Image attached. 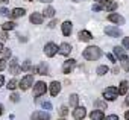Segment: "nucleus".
<instances>
[{"instance_id":"1","label":"nucleus","mask_w":129,"mask_h":120,"mask_svg":"<svg viewBox=\"0 0 129 120\" xmlns=\"http://www.w3.org/2000/svg\"><path fill=\"white\" fill-rule=\"evenodd\" d=\"M82 56L87 59V61H97V59L102 56V50L97 46H90L82 52Z\"/></svg>"},{"instance_id":"2","label":"nucleus","mask_w":129,"mask_h":120,"mask_svg":"<svg viewBox=\"0 0 129 120\" xmlns=\"http://www.w3.org/2000/svg\"><path fill=\"white\" fill-rule=\"evenodd\" d=\"M118 96V88L115 87H106L103 91V99L105 100H115Z\"/></svg>"},{"instance_id":"3","label":"nucleus","mask_w":129,"mask_h":120,"mask_svg":"<svg viewBox=\"0 0 129 120\" xmlns=\"http://www.w3.org/2000/svg\"><path fill=\"white\" fill-rule=\"evenodd\" d=\"M46 90H47V85H46V82H43V81H38V82H35V85H34V96L38 99V97H41V96L46 93Z\"/></svg>"},{"instance_id":"4","label":"nucleus","mask_w":129,"mask_h":120,"mask_svg":"<svg viewBox=\"0 0 129 120\" xmlns=\"http://www.w3.org/2000/svg\"><path fill=\"white\" fill-rule=\"evenodd\" d=\"M30 85H34V76L32 75H27V76H24L21 81H20V88L23 90V91H26V90H29L30 88Z\"/></svg>"},{"instance_id":"5","label":"nucleus","mask_w":129,"mask_h":120,"mask_svg":"<svg viewBox=\"0 0 129 120\" xmlns=\"http://www.w3.org/2000/svg\"><path fill=\"white\" fill-rule=\"evenodd\" d=\"M44 52H46V55H47L49 58H52V56H55V55L59 52V47H58L55 43H47L46 47H44Z\"/></svg>"},{"instance_id":"6","label":"nucleus","mask_w":129,"mask_h":120,"mask_svg":"<svg viewBox=\"0 0 129 120\" xmlns=\"http://www.w3.org/2000/svg\"><path fill=\"white\" fill-rule=\"evenodd\" d=\"M105 34L111 38H117V37H121V31L115 26H106L105 27Z\"/></svg>"},{"instance_id":"7","label":"nucleus","mask_w":129,"mask_h":120,"mask_svg":"<svg viewBox=\"0 0 129 120\" xmlns=\"http://www.w3.org/2000/svg\"><path fill=\"white\" fill-rule=\"evenodd\" d=\"M75 66H76V59H67V61L64 63V66H62V73L64 75L72 73V70L75 69Z\"/></svg>"},{"instance_id":"8","label":"nucleus","mask_w":129,"mask_h":120,"mask_svg":"<svg viewBox=\"0 0 129 120\" xmlns=\"http://www.w3.org/2000/svg\"><path fill=\"white\" fill-rule=\"evenodd\" d=\"M100 5H102V9L103 11H115L117 9V3L115 2H112V0H102V2H99Z\"/></svg>"},{"instance_id":"9","label":"nucleus","mask_w":129,"mask_h":120,"mask_svg":"<svg viewBox=\"0 0 129 120\" xmlns=\"http://www.w3.org/2000/svg\"><path fill=\"white\" fill-rule=\"evenodd\" d=\"M73 117H75V120H84L87 117V109L84 106H76L73 111Z\"/></svg>"},{"instance_id":"10","label":"nucleus","mask_w":129,"mask_h":120,"mask_svg":"<svg viewBox=\"0 0 129 120\" xmlns=\"http://www.w3.org/2000/svg\"><path fill=\"white\" fill-rule=\"evenodd\" d=\"M30 120H50V114L46 111H35L32 112Z\"/></svg>"},{"instance_id":"11","label":"nucleus","mask_w":129,"mask_h":120,"mask_svg":"<svg viewBox=\"0 0 129 120\" xmlns=\"http://www.w3.org/2000/svg\"><path fill=\"white\" fill-rule=\"evenodd\" d=\"M20 72H21V66H18V59L17 58H12L11 63H9V73L18 75Z\"/></svg>"},{"instance_id":"12","label":"nucleus","mask_w":129,"mask_h":120,"mask_svg":"<svg viewBox=\"0 0 129 120\" xmlns=\"http://www.w3.org/2000/svg\"><path fill=\"white\" fill-rule=\"evenodd\" d=\"M70 52H72V46L69 44V43H62L61 46H59V55H62V56H69L70 55Z\"/></svg>"},{"instance_id":"13","label":"nucleus","mask_w":129,"mask_h":120,"mask_svg":"<svg viewBox=\"0 0 129 120\" xmlns=\"http://www.w3.org/2000/svg\"><path fill=\"white\" fill-rule=\"evenodd\" d=\"M49 90H50V94H52V96H58V94L61 93V84H59L58 81H53V82L50 84Z\"/></svg>"},{"instance_id":"14","label":"nucleus","mask_w":129,"mask_h":120,"mask_svg":"<svg viewBox=\"0 0 129 120\" xmlns=\"http://www.w3.org/2000/svg\"><path fill=\"white\" fill-rule=\"evenodd\" d=\"M108 20L112 21V23H115V24H124V18L121 15H118V14H114V12L108 15Z\"/></svg>"},{"instance_id":"15","label":"nucleus","mask_w":129,"mask_h":120,"mask_svg":"<svg viewBox=\"0 0 129 120\" xmlns=\"http://www.w3.org/2000/svg\"><path fill=\"white\" fill-rule=\"evenodd\" d=\"M61 26H62V34L66 35V37H70V34H72V31H73L72 21H64Z\"/></svg>"},{"instance_id":"16","label":"nucleus","mask_w":129,"mask_h":120,"mask_svg":"<svg viewBox=\"0 0 129 120\" xmlns=\"http://www.w3.org/2000/svg\"><path fill=\"white\" fill-rule=\"evenodd\" d=\"M43 18H44V15L43 14H40V12H34L32 15H30V23H34V24H41L43 23Z\"/></svg>"},{"instance_id":"17","label":"nucleus","mask_w":129,"mask_h":120,"mask_svg":"<svg viewBox=\"0 0 129 120\" xmlns=\"http://www.w3.org/2000/svg\"><path fill=\"white\" fill-rule=\"evenodd\" d=\"M35 73H38V75H41V76H46V75H49V67H47V64H44V63H41L35 70H34Z\"/></svg>"},{"instance_id":"18","label":"nucleus","mask_w":129,"mask_h":120,"mask_svg":"<svg viewBox=\"0 0 129 120\" xmlns=\"http://www.w3.org/2000/svg\"><path fill=\"white\" fill-rule=\"evenodd\" d=\"M90 118L91 120H105V114L102 109H94L91 114H90Z\"/></svg>"},{"instance_id":"19","label":"nucleus","mask_w":129,"mask_h":120,"mask_svg":"<svg viewBox=\"0 0 129 120\" xmlns=\"http://www.w3.org/2000/svg\"><path fill=\"white\" fill-rule=\"evenodd\" d=\"M24 9L23 8H15V9H12L11 12H9V17L11 18H20V17H23L24 15Z\"/></svg>"},{"instance_id":"20","label":"nucleus","mask_w":129,"mask_h":120,"mask_svg":"<svg viewBox=\"0 0 129 120\" xmlns=\"http://www.w3.org/2000/svg\"><path fill=\"white\" fill-rule=\"evenodd\" d=\"M79 40H81V41H91V40H93V35H91V32H88V31H81V32H79Z\"/></svg>"},{"instance_id":"21","label":"nucleus","mask_w":129,"mask_h":120,"mask_svg":"<svg viewBox=\"0 0 129 120\" xmlns=\"http://www.w3.org/2000/svg\"><path fill=\"white\" fill-rule=\"evenodd\" d=\"M127 90H129L127 81H121L120 85H118V94H127Z\"/></svg>"},{"instance_id":"22","label":"nucleus","mask_w":129,"mask_h":120,"mask_svg":"<svg viewBox=\"0 0 129 120\" xmlns=\"http://www.w3.org/2000/svg\"><path fill=\"white\" fill-rule=\"evenodd\" d=\"M43 15L47 17V18H52V17H55V9H53L52 6H47V8L43 11Z\"/></svg>"},{"instance_id":"23","label":"nucleus","mask_w":129,"mask_h":120,"mask_svg":"<svg viewBox=\"0 0 129 120\" xmlns=\"http://www.w3.org/2000/svg\"><path fill=\"white\" fill-rule=\"evenodd\" d=\"M124 50H126L124 47H118V46H117V47H114V55L121 59L123 56H126V55H124Z\"/></svg>"},{"instance_id":"24","label":"nucleus","mask_w":129,"mask_h":120,"mask_svg":"<svg viewBox=\"0 0 129 120\" xmlns=\"http://www.w3.org/2000/svg\"><path fill=\"white\" fill-rule=\"evenodd\" d=\"M35 69L32 67V64H30V61H24L23 64H21V72H34Z\"/></svg>"},{"instance_id":"25","label":"nucleus","mask_w":129,"mask_h":120,"mask_svg":"<svg viewBox=\"0 0 129 120\" xmlns=\"http://www.w3.org/2000/svg\"><path fill=\"white\" fill-rule=\"evenodd\" d=\"M69 102H70V106H78V102H79V96L78 94H70L69 97Z\"/></svg>"},{"instance_id":"26","label":"nucleus","mask_w":129,"mask_h":120,"mask_svg":"<svg viewBox=\"0 0 129 120\" xmlns=\"http://www.w3.org/2000/svg\"><path fill=\"white\" fill-rule=\"evenodd\" d=\"M2 29L3 31H12V29H15V23L14 21H6V23L2 24Z\"/></svg>"},{"instance_id":"27","label":"nucleus","mask_w":129,"mask_h":120,"mask_svg":"<svg viewBox=\"0 0 129 120\" xmlns=\"http://www.w3.org/2000/svg\"><path fill=\"white\" fill-rule=\"evenodd\" d=\"M108 72H109V69H108L106 66H99L97 70H96V73H97L99 76H103V75H106Z\"/></svg>"},{"instance_id":"28","label":"nucleus","mask_w":129,"mask_h":120,"mask_svg":"<svg viewBox=\"0 0 129 120\" xmlns=\"http://www.w3.org/2000/svg\"><path fill=\"white\" fill-rule=\"evenodd\" d=\"M18 85H20V82H17V79H11L6 87H8V90H15Z\"/></svg>"},{"instance_id":"29","label":"nucleus","mask_w":129,"mask_h":120,"mask_svg":"<svg viewBox=\"0 0 129 120\" xmlns=\"http://www.w3.org/2000/svg\"><path fill=\"white\" fill-rule=\"evenodd\" d=\"M120 61H121V67H123L126 72H129V58H127V56H123Z\"/></svg>"},{"instance_id":"30","label":"nucleus","mask_w":129,"mask_h":120,"mask_svg":"<svg viewBox=\"0 0 129 120\" xmlns=\"http://www.w3.org/2000/svg\"><path fill=\"white\" fill-rule=\"evenodd\" d=\"M94 106L97 109H106V102H102V100H96L94 102Z\"/></svg>"},{"instance_id":"31","label":"nucleus","mask_w":129,"mask_h":120,"mask_svg":"<svg viewBox=\"0 0 129 120\" xmlns=\"http://www.w3.org/2000/svg\"><path fill=\"white\" fill-rule=\"evenodd\" d=\"M67 114H69V108H67L66 105H62V106L59 108V115H61V117H66Z\"/></svg>"},{"instance_id":"32","label":"nucleus","mask_w":129,"mask_h":120,"mask_svg":"<svg viewBox=\"0 0 129 120\" xmlns=\"http://www.w3.org/2000/svg\"><path fill=\"white\" fill-rule=\"evenodd\" d=\"M123 47H124L126 50H129V37H124V38H123Z\"/></svg>"},{"instance_id":"33","label":"nucleus","mask_w":129,"mask_h":120,"mask_svg":"<svg viewBox=\"0 0 129 120\" xmlns=\"http://www.w3.org/2000/svg\"><path fill=\"white\" fill-rule=\"evenodd\" d=\"M6 69V61L5 58H0V70H5Z\"/></svg>"},{"instance_id":"34","label":"nucleus","mask_w":129,"mask_h":120,"mask_svg":"<svg viewBox=\"0 0 129 120\" xmlns=\"http://www.w3.org/2000/svg\"><path fill=\"white\" fill-rule=\"evenodd\" d=\"M11 55H12V52H11L9 49H5V50H3V56H5V59H6V58H11Z\"/></svg>"},{"instance_id":"35","label":"nucleus","mask_w":129,"mask_h":120,"mask_svg":"<svg viewBox=\"0 0 129 120\" xmlns=\"http://www.w3.org/2000/svg\"><path fill=\"white\" fill-rule=\"evenodd\" d=\"M11 100H12V102H18V100H20V96H18L17 93H12V94H11Z\"/></svg>"},{"instance_id":"36","label":"nucleus","mask_w":129,"mask_h":120,"mask_svg":"<svg viewBox=\"0 0 129 120\" xmlns=\"http://www.w3.org/2000/svg\"><path fill=\"white\" fill-rule=\"evenodd\" d=\"M105 120H120V118H118V115L111 114V115H106V117H105Z\"/></svg>"},{"instance_id":"37","label":"nucleus","mask_w":129,"mask_h":120,"mask_svg":"<svg viewBox=\"0 0 129 120\" xmlns=\"http://www.w3.org/2000/svg\"><path fill=\"white\" fill-rule=\"evenodd\" d=\"M9 37H8V34H6V31H3L2 34H0V40H2V41H6Z\"/></svg>"},{"instance_id":"38","label":"nucleus","mask_w":129,"mask_h":120,"mask_svg":"<svg viewBox=\"0 0 129 120\" xmlns=\"http://www.w3.org/2000/svg\"><path fill=\"white\" fill-rule=\"evenodd\" d=\"M106 56H108V59H109V61H111V63H114V64H115V63H117V61H115V56H114V55H112V53H108V55H106Z\"/></svg>"},{"instance_id":"39","label":"nucleus","mask_w":129,"mask_h":120,"mask_svg":"<svg viewBox=\"0 0 129 120\" xmlns=\"http://www.w3.org/2000/svg\"><path fill=\"white\" fill-rule=\"evenodd\" d=\"M93 11H102V5H100V3L93 5Z\"/></svg>"},{"instance_id":"40","label":"nucleus","mask_w":129,"mask_h":120,"mask_svg":"<svg viewBox=\"0 0 129 120\" xmlns=\"http://www.w3.org/2000/svg\"><path fill=\"white\" fill-rule=\"evenodd\" d=\"M43 108H44V109H52V103H50V102H44V103H43Z\"/></svg>"},{"instance_id":"41","label":"nucleus","mask_w":129,"mask_h":120,"mask_svg":"<svg viewBox=\"0 0 129 120\" xmlns=\"http://www.w3.org/2000/svg\"><path fill=\"white\" fill-rule=\"evenodd\" d=\"M56 24H58V21H56V20H52V21L49 23V27H50V29H53V27H55Z\"/></svg>"},{"instance_id":"42","label":"nucleus","mask_w":129,"mask_h":120,"mask_svg":"<svg viewBox=\"0 0 129 120\" xmlns=\"http://www.w3.org/2000/svg\"><path fill=\"white\" fill-rule=\"evenodd\" d=\"M0 14H2V15H8V14H9V11H8L6 8H2V9H0Z\"/></svg>"},{"instance_id":"43","label":"nucleus","mask_w":129,"mask_h":120,"mask_svg":"<svg viewBox=\"0 0 129 120\" xmlns=\"http://www.w3.org/2000/svg\"><path fill=\"white\" fill-rule=\"evenodd\" d=\"M18 40H20L21 43H26V41H27V38H26V37H21V35H18Z\"/></svg>"},{"instance_id":"44","label":"nucleus","mask_w":129,"mask_h":120,"mask_svg":"<svg viewBox=\"0 0 129 120\" xmlns=\"http://www.w3.org/2000/svg\"><path fill=\"white\" fill-rule=\"evenodd\" d=\"M5 84V76H0V87H3Z\"/></svg>"},{"instance_id":"45","label":"nucleus","mask_w":129,"mask_h":120,"mask_svg":"<svg viewBox=\"0 0 129 120\" xmlns=\"http://www.w3.org/2000/svg\"><path fill=\"white\" fill-rule=\"evenodd\" d=\"M38 2H41V3H52L53 0H38Z\"/></svg>"},{"instance_id":"46","label":"nucleus","mask_w":129,"mask_h":120,"mask_svg":"<svg viewBox=\"0 0 129 120\" xmlns=\"http://www.w3.org/2000/svg\"><path fill=\"white\" fill-rule=\"evenodd\" d=\"M124 118H126V120H129V111H126V112H124Z\"/></svg>"},{"instance_id":"47","label":"nucleus","mask_w":129,"mask_h":120,"mask_svg":"<svg viewBox=\"0 0 129 120\" xmlns=\"http://www.w3.org/2000/svg\"><path fill=\"white\" fill-rule=\"evenodd\" d=\"M3 50H5V47H3V44H2V43H0V52H3Z\"/></svg>"},{"instance_id":"48","label":"nucleus","mask_w":129,"mask_h":120,"mask_svg":"<svg viewBox=\"0 0 129 120\" xmlns=\"http://www.w3.org/2000/svg\"><path fill=\"white\" fill-rule=\"evenodd\" d=\"M8 2H9V0H0V3H3V5H5V3H8Z\"/></svg>"},{"instance_id":"49","label":"nucleus","mask_w":129,"mask_h":120,"mask_svg":"<svg viewBox=\"0 0 129 120\" xmlns=\"http://www.w3.org/2000/svg\"><path fill=\"white\" fill-rule=\"evenodd\" d=\"M2 114H3V106L0 105V115H2Z\"/></svg>"},{"instance_id":"50","label":"nucleus","mask_w":129,"mask_h":120,"mask_svg":"<svg viewBox=\"0 0 129 120\" xmlns=\"http://www.w3.org/2000/svg\"><path fill=\"white\" fill-rule=\"evenodd\" d=\"M126 105H129V93H127V97H126Z\"/></svg>"},{"instance_id":"51","label":"nucleus","mask_w":129,"mask_h":120,"mask_svg":"<svg viewBox=\"0 0 129 120\" xmlns=\"http://www.w3.org/2000/svg\"><path fill=\"white\" fill-rule=\"evenodd\" d=\"M73 2H81V0H73Z\"/></svg>"},{"instance_id":"52","label":"nucleus","mask_w":129,"mask_h":120,"mask_svg":"<svg viewBox=\"0 0 129 120\" xmlns=\"http://www.w3.org/2000/svg\"><path fill=\"white\" fill-rule=\"evenodd\" d=\"M26 2H32V0H26Z\"/></svg>"},{"instance_id":"53","label":"nucleus","mask_w":129,"mask_h":120,"mask_svg":"<svg viewBox=\"0 0 129 120\" xmlns=\"http://www.w3.org/2000/svg\"><path fill=\"white\" fill-rule=\"evenodd\" d=\"M96 2H102V0H96Z\"/></svg>"},{"instance_id":"54","label":"nucleus","mask_w":129,"mask_h":120,"mask_svg":"<svg viewBox=\"0 0 129 120\" xmlns=\"http://www.w3.org/2000/svg\"><path fill=\"white\" fill-rule=\"evenodd\" d=\"M59 120H64V118H59Z\"/></svg>"}]
</instances>
